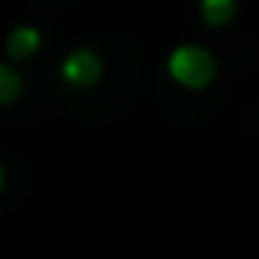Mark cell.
Here are the masks:
<instances>
[{"label":"cell","instance_id":"3957f363","mask_svg":"<svg viewBox=\"0 0 259 259\" xmlns=\"http://www.w3.org/2000/svg\"><path fill=\"white\" fill-rule=\"evenodd\" d=\"M4 50H8L11 61H29V57H36V54L43 50V32H39L36 25H15V29L8 32Z\"/></svg>","mask_w":259,"mask_h":259},{"label":"cell","instance_id":"277c9868","mask_svg":"<svg viewBox=\"0 0 259 259\" xmlns=\"http://www.w3.org/2000/svg\"><path fill=\"white\" fill-rule=\"evenodd\" d=\"M199 15H202V22H206V25L224 29V25H231V22H234L238 4H234V0H199Z\"/></svg>","mask_w":259,"mask_h":259},{"label":"cell","instance_id":"8992f818","mask_svg":"<svg viewBox=\"0 0 259 259\" xmlns=\"http://www.w3.org/2000/svg\"><path fill=\"white\" fill-rule=\"evenodd\" d=\"M4 185H8V174H4V163H0V192H4Z\"/></svg>","mask_w":259,"mask_h":259},{"label":"cell","instance_id":"6da1fadb","mask_svg":"<svg viewBox=\"0 0 259 259\" xmlns=\"http://www.w3.org/2000/svg\"><path fill=\"white\" fill-rule=\"evenodd\" d=\"M167 75L185 85V89H206L213 78H217V57L206 50V47H195V43H185L178 50H170L167 57Z\"/></svg>","mask_w":259,"mask_h":259},{"label":"cell","instance_id":"5b68a950","mask_svg":"<svg viewBox=\"0 0 259 259\" xmlns=\"http://www.w3.org/2000/svg\"><path fill=\"white\" fill-rule=\"evenodd\" d=\"M18 96H22V75H18V68L0 61V107L18 103Z\"/></svg>","mask_w":259,"mask_h":259},{"label":"cell","instance_id":"7a4b0ae2","mask_svg":"<svg viewBox=\"0 0 259 259\" xmlns=\"http://www.w3.org/2000/svg\"><path fill=\"white\" fill-rule=\"evenodd\" d=\"M61 78H64L68 85H75V89H93V85H100V78H103V61H100V54L89 50V47L71 50V54L61 61Z\"/></svg>","mask_w":259,"mask_h":259}]
</instances>
